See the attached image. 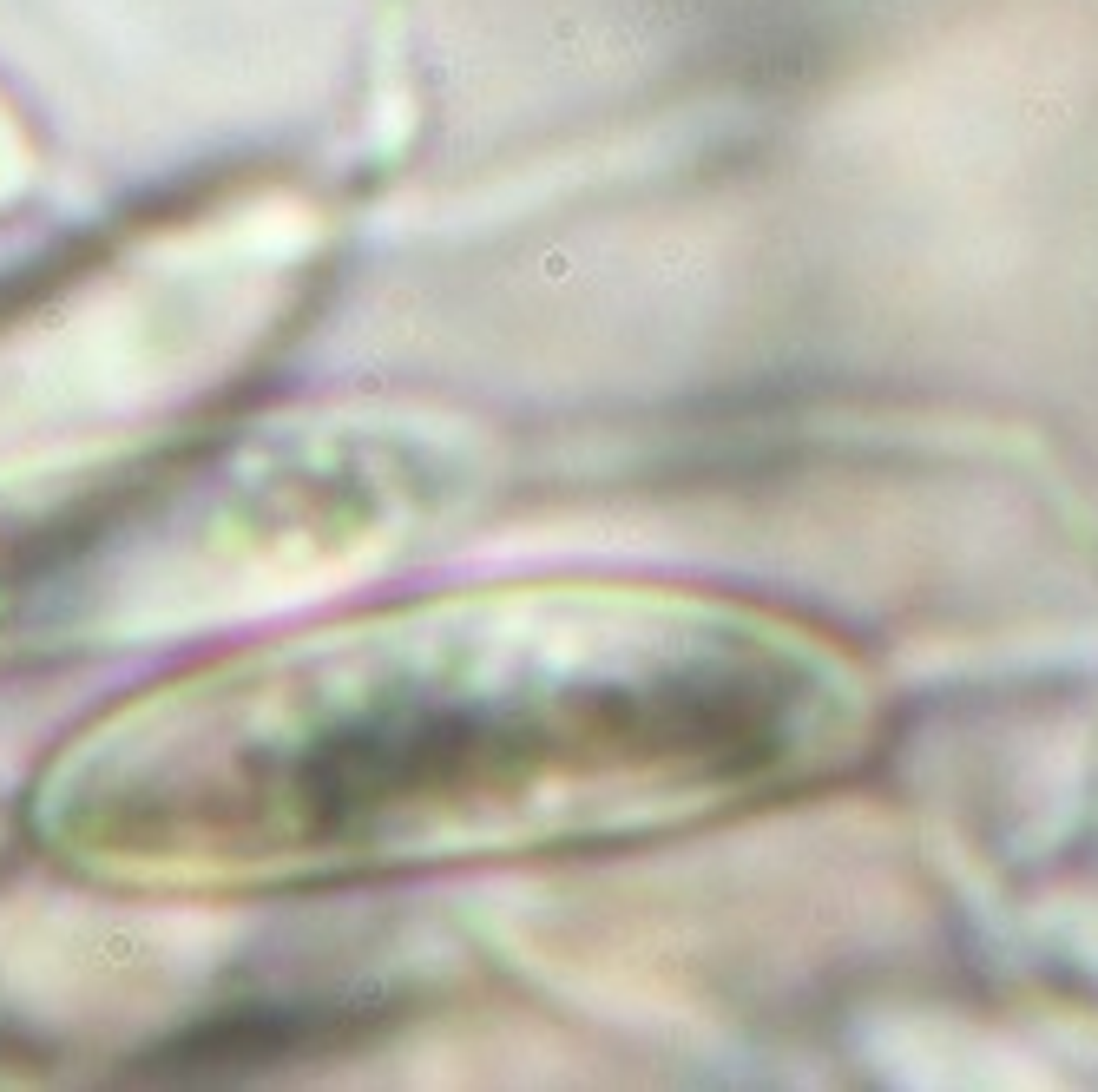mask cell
Returning <instances> with one entry per match:
<instances>
[{
  "mask_svg": "<svg viewBox=\"0 0 1098 1092\" xmlns=\"http://www.w3.org/2000/svg\"><path fill=\"white\" fill-rule=\"evenodd\" d=\"M881 684L796 612L658 579H474L191 658L73 724L27 842L138 902L652 849L855 777Z\"/></svg>",
  "mask_w": 1098,
  "mask_h": 1092,
  "instance_id": "1",
  "label": "cell"
},
{
  "mask_svg": "<svg viewBox=\"0 0 1098 1092\" xmlns=\"http://www.w3.org/2000/svg\"><path fill=\"white\" fill-rule=\"evenodd\" d=\"M40 184H46V145H40L33 119H27V106L0 86V218L33 205Z\"/></svg>",
  "mask_w": 1098,
  "mask_h": 1092,
  "instance_id": "4",
  "label": "cell"
},
{
  "mask_svg": "<svg viewBox=\"0 0 1098 1092\" xmlns=\"http://www.w3.org/2000/svg\"><path fill=\"white\" fill-rule=\"evenodd\" d=\"M316 270V205L237 184L0 296V487L211 408L289 329Z\"/></svg>",
  "mask_w": 1098,
  "mask_h": 1092,
  "instance_id": "3",
  "label": "cell"
},
{
  "mask_svg": "<svg viewBox=\"0 0 1098 1092\" xmlns=\"http://www.w3.org/2000/svg\"><path fill=\"white\" fill-rule=\"evenodd\" d=\"M493 487L461 415L296 402L171 421L0 487V671L217 638L388 573Z\"/></svg>",
  "mask_w": 1098,
  "mask_h": 1092,
  "instance_id": "2",
  "label": "cell"
}]
</instances>
